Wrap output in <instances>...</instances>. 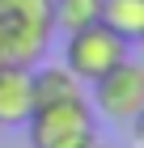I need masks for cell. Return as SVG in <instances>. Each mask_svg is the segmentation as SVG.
I'll return each instance as SVG.
<instances>
[{
    "mask_svg": "<svg viewBox=\"0 0 144 148\" xmlns=\"http://www.w3.org/2000/svg\"><path fill=\"white\" fill-rule=\"evenodd\" d=\"M51 0H0V64H25L47 51Z\"/></svg>",
    "mask_w": 144,
    "mask_h": 148,
    "instance_id": "obj_1",
    "label": "cell"
},
{
    "mask_svg": "<svg viewBox=\"0 0 144 148\" xmlns=\"http://www.w3.org/2000/svg\"><path fill=\"white\" fill-rule=\"evenodd\" d=\"M34 148H93L98 144V123L85 97H68V102H47L34 106L25 119Z\"/></svg>",
    "mask_w": 144,
    "mask_h": 148,
    "instance_id": "obj_2",
    "label": "cell"
},
{
    "mask_svg": "<svg viewBox=\"0 0 144 148\" xmlns=\"http://www.w3.org/2000/svg\"><path fill=\"white\" fill-rule=\"evenodd\" d=\"M127 47L114 30H106L102 21L85 25V30H72L64 34V68L72 72L76 80H98L102 72H110L123 55H127Z\"/></svg>",
    "mask_w": 144,
    "mask_h": 148,
    "instance_id": "obj_3",
    "label": "cell"
},
{
    "mask_svg": "<svg viewBox=\"0 0 144 148\" xmlns=\"http://www.w3.org/2000/svg\"><path fill=\"white\" fill-rule=\"evenodd\" d=\"M93 85V106L110 123H136L144 110V68L132 55H123L110 72H102Z\"/></svg>",
    "mask_w": 144,
    "mask_h": 148,
    "instance_id": "obj_4",
    "label": "cell"
},
{
    "mask_svg": "<svg viewBox=\"0 0 144 148\" xmlns=\"http://www.w3.org/2000/svg\"><path fill=\"white\" fill-rule=\"evenodd\" d=\"M34 110L30 97V68L25 64H0V127H21Z\"/></svg>",
    "mask_w": 144,
    "mask_h": 148,
    "instance_id": "obj_5",
    "label": "cell"
},
{
    "mask_svg": "<svg viewBox=\"0 0 144 148\" xmlns=\"http://www.w3.org/2000/svg\"><path fill=\"white\" fill-rule=\"evenodd\" d=\"M30 97H34V106L68 102V97H81V80L64 64L59 68H38V72H30Z\"/></svg>",
    "mask_w": 144,
    "mask_h": 148,
    "instance_id": "obj_6",
    "label": "cell"
},
{
    "mask_svg": "<svg viewBox=\"0 0 144 148\" xmlns=\"http://www.w3.org/2000/svg\"><path fill=\"white\" fill-rule=\"evenodd\" d=\"M106 30L123 38V42H140L144 38V0H102V17Z\"/></svg>",
    "mask_w": 144,
    "mask_h": 148,
    "instance_id": "obj_7",
    "label": "cell"
},
{
    "mask_svg": "<svg viewBox=\"0 0 144 148\" xmlns=\"http://www.w3.org/2000/svg\"><path fill=\"white\" fill-rule=\"evenodd\" d=\"M102 17V0H51V25L72 34V30H85Z\"/></svg>",
    "mask_w": 144,
    "mask_h": 148,
    "instance_id": "obj_8",
    "label": "cell"
},
{
    "mask_svg": "<svg viewBox=\"0 0 144 148\" xmlns=\"http://www.w3.org/2000/svg\"><path fill=\"white\" fill-rule=\"evenodd\" d=\"M93 148H98V144H93Z\"/></svg>",
    "mask_w": 144,
    "mask_h": 148,
    "instance_id": "obj_9",
    "label": "cell"
}]
</instances>
